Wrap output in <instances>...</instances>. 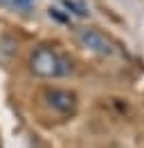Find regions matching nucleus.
<instances>
[{
	"mask_svg": "<svg viewBox=\"0 0 144 148\" xmlns=\"http://www.w3.org/2000/svg\"><path fill=\"white\" fill-rule=\"evenodd\" d=\"M29 72L38 79H63L72 74V61L52 47H36L29 56Z\"/></svg>",
	"mask_w": 144,
	"mask_h": 148,
	"instance_id": "1",
	"label": "nucleus"
},
{
	"mask_svg": "<svg viewBox=\"0 0 144 148\" xmlns=\"http://www.w3.org/2000/svg\"><path fill=\"white\" fill-rule=\"evenodd\" d=\"M77 36V43H79L83 49H88L92 54H99V56H110L115 49H113V43L108 40L99 29H92V27H79L74 32Z\"/></svg>",
	"mask_w": 144,
	"mask_h": 148,
	"instance_id": "2",
	"label": "nucleus"
},
{
	"mask_svg": "<svg viewBox=\"0 0 144 148\" xmlns=\"http://www.w3.org/2000/svg\"><path fill=\"white\" fill-rule=\"evenodd\" d=\"M43 99L52 110L61 112V114H72V112L77 110V94L70 92V90L50 88V90H45Z\"/></svg>",
	"mask_w": 144,
	"mask_h": 148,
	"instance_id": "3",
	"label": "nucleus"
},
{
	"mask_svg": "<svg viewBox=\"0 0 144 148\" xmlns=\"http://www.w3.org/2000/svg\"><path fill=\"white\" fill-rule=\"evenodd\" d=\"M61 5L68 9V16H77V18H86L90 11L88 5H83L81 0H61Z\"/></svg>",
	"mask_w": 144,
	"mask_h": 148,
	"instance_id": "4",
	"label": "nucleus"
},
{
	"mask_svg": "<svg viewBox=\"0 0 144 148\" xmlns=\"http://www.w3.org/2000/svg\"><path fill=\"white\" fill-rule=\"evenodd\" d=\"M14 54H16V40L11 36H0V61L7 63Z\"/></svg>",
	"mask_w": 144,
	"mask_h": 148,
	"instance_id": "5",
	"label": "nucleus"
},
{
	"mask_svg": "<svg viewBox=\"0 0 144 148\" xmlns=\"http://www.w3.org/2000/svg\"><path fill=\"white\" fill-rule=\"evenodd\" d=\"M9 2H11L16 9H29V7L34 5L36 0H9Z\"/></svg>",
	"mask_w": 144,
	"mask_h": 148,
	"instance_id": "6",
	"label": "nucleus"
}]
</instances>
